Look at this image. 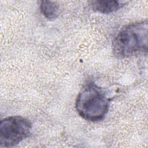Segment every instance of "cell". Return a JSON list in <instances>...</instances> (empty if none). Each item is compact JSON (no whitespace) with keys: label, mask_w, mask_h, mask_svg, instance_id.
I'll return each instance as SVG.
<instances>
[{"label":"cell","mask_w":148,"mask_h":148,"mask_svg":"<svg viewBox=\"0 0 148 148\" xmlns=\"http://www.w3.org/2000/svg\"><path fill=\"white\" fill-rule=\"evenodd\" d=\"M89 3L94 10L104 14L116 12L124 5V2L122 1L108 0L91 1Z\"/></svg>","instance_id":"277c9868"},{"label":"cell","mask_w":148,"mask_h":148,"mask_svg":"<svg viewBox=\"0 0 148 148\" xmlns=\"http://www.w3.org/2000/svg\"><path fill=\"white\" fill-rule=\"evenodd\" d=\"M109 102V99L101 87L94 82H88L79 92L75 108L79 115L84 120L97 122L105 117Z\"/></svg>","instance_id":"7a4b0ae2"},{"label":"cell","mask_w":148,"mask_h":148,"mask_svg":"<svg viewBox=\"0 0 148 148\" xmlns=\"http://www.w3.org/2000/svg\"><path fill=\"white\" fill-rule=\"evenodd\" d=\"M31 129V123L22 116H10L2 119L0 123V147L16 146L28 137Z\"/></svg>","instance_id":"3957f363"},{"label":"cell","mask_w":148,"mask_h":148,"mask_svg":"<svg viewBox=\"0 0 148 148\" xmlns=\"http://www.w3.org/2000/svg\"><path fill=\"white\" fill-rule=\"evenodd\" d=\"M39 7L42 14L49 20L56 18L59 14V6L55 2L50 1H40Z\"/></svg>","instance_id":"5b68a950"},{"label":"cell","mask_w":148,"mask_h":148,"mask_svg":"<svg viewBox=\"0 0 148 148\" xmlns=\"http://www.w3.org/2000/svg\"><path fill=\"white\" fill-rule=\"evenodd\" d=\"M147 20L129 24L123 27L113 42V51L120 58H128L147 50Z\"/></svg>","instance_id":"6da1fadb"}]
</instances>
